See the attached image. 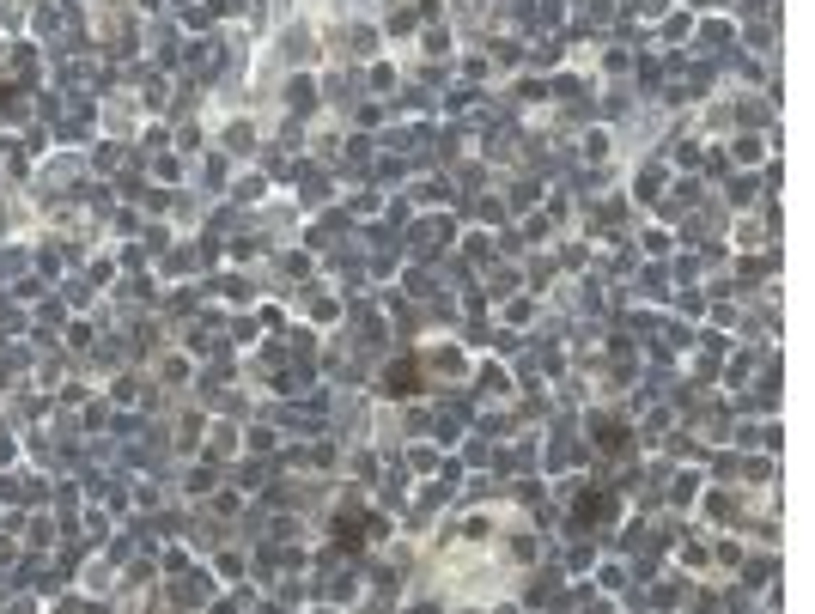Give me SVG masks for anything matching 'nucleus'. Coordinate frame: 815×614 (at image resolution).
<instances>
[{
    "instance_id": "nucleus-4",
    "label": "nucleus",
    "mask_w": 815,
    "mask_h": 614,
    "mask_svg": "<svg viewBox=\"0 0 815 614\" xmlns=\"http://www.w3.org/2000/svg\"><path fill=\"white\" fill-rule=\"evenodd\" d=\"M7 98H13V92H7V86H0V104H7Z\"/></svg>"
},
{
    "instance_id": "nucleus-1",
    "label": "nucleus",
    "mask_w": 815,
    "mask_h": 614,
    "mask_svg": "<svg viewBox=\"0 0 815 614\" xmlns=\"http://www.w3.org/2000/svg\"><path fill=\"white\" fill-rule=\"evenodd\" d=\"M609 517H615V493H609V487H584V493H578V511H572L578 529H603Z\"/></svg>"
},
{
    "instance_id": "nucleus-3",
    "label": "nucleus",
    "mask_w": 815,
    "mask_h": 614,
    "mask_svg": "<svg viewBox=\"0 0 815 614\" xmlns=\"http://www.w3.org/2000/svg\"><path fill=\"white\" fill-rule=\"evenodd\" d=\"M335 535H341V542L353 548V542H359V535H365V517H341V523H335Z\"/></svg>"
},
{
    "instance_id": "nucleus-2",
    "label": "nucleus",
    "mask_w": 815,
    "mask_h": 614,
    "mask_svg": "<svg viewBox=\"0 0 815 614\" xmlns=\"http://www.w3.org/2000/svg\"><path fill=\"white\" fill-rule=\"evenodd\" d=\"M384 383H390V390H396V396H408V390H414V383H420V365H414V359H402V365H396V371H390Z\"/></svg>"
}]
</instances>
